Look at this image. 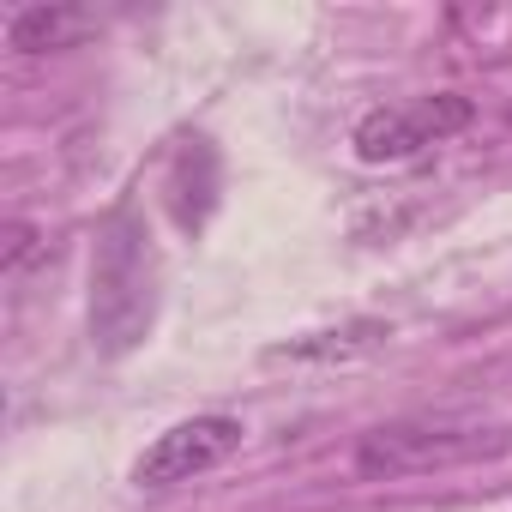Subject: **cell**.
I'll use <instances>...</instances> for the list:
<instances>
[{"mask_svg":"<svg viewBox=\"0 0 512 512\" xmlns=\"http://www.w3.org/2000/svg\"><path fill=\"white\" fill-rule=\"evenodd\" d=\"M500 446H506V434H500V428H482V422L404 416V422H386V428L362 434V446H356V476H374V482L428 476V470H446V464L488 458V452H500Z\"/></svg>","mask_w":512,"mask_h":512,"instance_id":"obj_1","label":"cell"},{"mask_svg":"<svg viewBox=\"0 0 512 512\" xmlns=\"http://www.w3.org/2000/svg\"><path fill=\"white\" fill-rule=\"evenodd\" d=\"M476 121L470 97L440 91V97H410V103H386L374 115H362L356 127V157L362 163H410L428 145H446L452 133H464Z\"/></svg>","mask_w":512,"mask_h":512,"instance_id":"obj_2","label":"cell"},{"mask_svg":"<svg viewBox=\"0 0 512 512\" xmlns=\"http://www.w3.org/2000/svg\"><path fill=\"white\" fill-rule=\"evenodd\" d=\"M235 452H241V422L235 416H193V422H175L169 434H157L139 452L133 482L139 488H175V482H193V476L217 470Z\"/></svg>","mask_w":512,"mask_h":512,"instance_id":"obj_3","label":"cell"},{"mask_svg":"<svg viewBox=\"0 0 512 512\" xmlns=\"http://www.w3.org/2000/svg\"><path fill=\"white\" fill-rule=\"evenodd\" d=\"M121 302H127V314H133V332H145V326H151V290H145V253H139V235H133L127 217L109 229L103 266H97V308H91V326H97L103 350H121Z\"/></svg>","mask_w":512,"mask_h":512,"instance_id":"obj_4","label":"cell"},{"mask_svg":"<svg viewBox=\"0 0 512 512\" xmlns=\"http://www.w3.org/2000/svg\"><path fill=\"white\" fill-rule=\"evenodd\" d=\"M91 31H97V13H85V7H25V13L7 25V37H13L19 55L73 49V43L91 37Z\"/></svg>","mask_w":512,"mask_h":512,"instance_id":"obj_5","label":"cell"},{"mask_svg":"<svg viewBox=\"0 0 512 512\" xmlns=\"http://www.w3.org/2000/svg\"><path fill=\"white\" fill-rule=\"evenodd\" d=\"M392 332L380 326V320H356V326H344V332H320V338H302V344H284L278 350V362H344V356H362V350H380Z\"/></svg>","mask_w":512,"mask_h":512,"instance_id":"obj_6","label":"cell"},{"mask_svg":"<svg viewBox=\"0 0 512 512\" xmlns=\"http://www.w3.org/2000/svg\"><path fill=\"white\" fill-rule=\"evenodd\" d=\"M25 253H31V223H13V229H7V272L25 266Z\"/></svg>","mask_w":512,"mask_h":512,"instance_id":"obj_7","label":"cell"}]
</instances>
